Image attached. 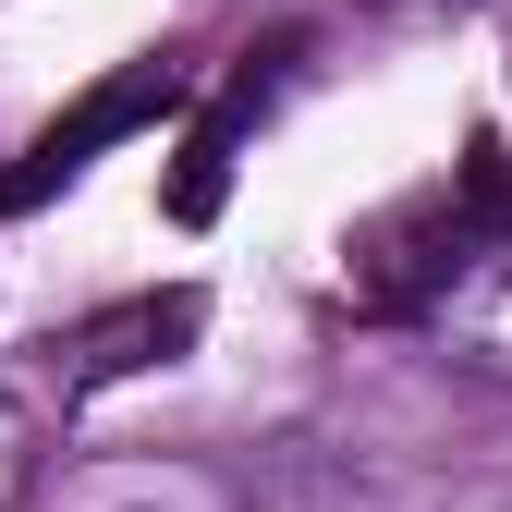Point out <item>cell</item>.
Masks as SVG:
<instances>
[{"label": "cell", "mask_w": 512, "mask_h": 512, "mask_svg": "<svg viewBox=\"0 0 512 512\" xmlns=\"http://www.w3.org/2000/svg\"><path fill=\"white\" fill-rule=\"evenodd\" d=\"M427 342L452 378H476V391H512V220L464 232L452 256H439L427 281Z\"/></svg>", "instance_id": "obj_1"}, {"label": "cell", "mask_w": 512, "mask_h": 512, "mask_svg": "<svg viewBox=\"0 0 512 512\" xmlns=\"http://www.w3.org/2000/svg\"><path fill=\"white\" fill-rule=\"evenodd\" d=\"M25 476H37V452H25V415H13V403H0V512H13V500H25Z\"/></svg>", "instance_id": "obj_2"}, {"label": "cell", "mask_w": 512, "mask_h": 512, "mask_svg": "<svg viewBox=\"0 0 512 512\" xmlns=\"http://www.w3.org/2000/svg\"><path fill=\"white\" fill-rule=\"evenodd\" d=\"M366 13H391V25H452V13H488V0H366Z\"/></svg>", "instance_id": "obj_3"}]
</instances>
